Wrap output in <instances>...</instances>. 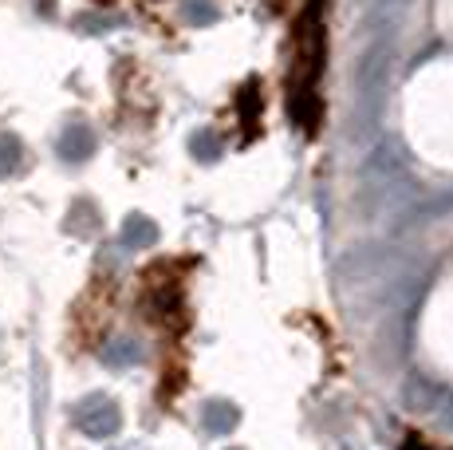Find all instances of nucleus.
<instances>
[{
	"mask_svg": "<svg viewBox=\"0 0 453 450\" xmlns=\"http://www.w3.org/2000/svg\"><path fill=\"white\" fill-rule=\"evenodd\" d=\"M59 154L64 159H87L91 154V131L87 127H72V131L59 138Z\"/></svg>",
	"mask_w": 453,
	"mask_h": 450,
	"instance_id": "1",
	"label": "nucleus"
}]
</instances>
